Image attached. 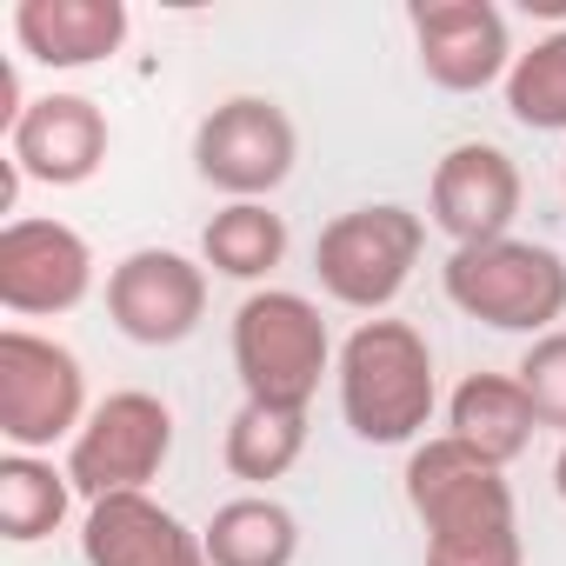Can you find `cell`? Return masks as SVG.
<instances>
[{"label":"cell","mask_w":566,"mask_h":566,"mask_svg":"<svg viewBox=\"0 0 566 566\" xmlns=\"http://www.w3.org/2000/svg\"><path fill=\"white\" fill-rule=\"evenodd\" d=\"M340 413L367 447H407L433 420V354L407 321H360L340 347Z\"/></svg>","instance_id":"1"},{"label":"cell","mask_w":566,"mask_h":566,"mask_svg":"<svg viewBox=\"0 0 566 566\" xmlns=\"http://www.w3.org/2000/svg\"><path fill=\"white\" fill-rule=\"evenodd\" d=\"M327 360H334V340H327V321L307 294L266 287V294L240 301V314H233V374H240L247 400L307 413V400L321 394Z\"/></svg>","instance_id":"2"},{"label":"cell","mask_w":566,"mask_h":566,"mask_svg":"<svg viewBox=\"0 0 566 566\" xmlns=\"http://www.w3.org/2000/svg\"><path fill=\"white\" fill-rule=\"evenodd\" d=\"M440 280L447 301L493 334H553V321L566 314V260L513 233L486 247H453Z\"/></svg>","instance_id":"3"},{"label":"cell","mask_w":566,"mask_h":566,"mask_svg":"<svg viewBox=\"0 0 566 566\" xmlns=\"http://www.w3.org/2000/svg\"><path fill=\"white\" fill-rule=\"evenodd\" d=\"M420 247H427V220L380 200V207H354L340 220L321 227L314 240V273L327 301L354 307V314H380L400 301V287L420 266Z\"/></svg>","instance_id":"4"},{"label":"cell","mask_w":566,"mask_h":566,"mask_svg":"<svg viewBox=\"0 0 566 566\" xmlns=\"http://www.w3.org/2000/svg\"><path fill=\"white\" fill-rule=\"evenodd\" d=\"M87 427V374L61 340L0 327V440L14 453H48Z\"/></svg>","instance_id":"5"},{"label":"cell","mask_w":566,"mask_h":566,"mask_svg":"<svg viewBox=\"0 0 566 566\" xmlns=\"http://www.w3.org/2000/svg\"><path fill=\"white\" fill-rule=\"evenodd\" d=\"M174 453V413L160 394H107L87 427L74 433V453H67V480L74 493L94 506V500H114V493H147V480H160Z\"/></svg>","instance_id":"6"},{"label":"cell","mask_w":566,"mask_h":566,"mask_svg":"<svg viewBox=\"0 0 566 566\" xmlns=\"http://www.w3.org/2000/svg\"><path fill=\"white\" fill-rule=\"evenodd\" d=\"M294 160H301V134L287 107L266 94H233L193 127V167L227 200H266L294 174Z\"/></svg>","instance_id":"7"},{"label":"cell","mask_w":566,"mask_h":566,"mask_svg":"<svg viewBox=\"0 0 566 566\" xmlns=\"http://www.w3.org/2000/svg\"><path fill=\"white\" fill-rule=\"evenodd\" d=\"M94 294V247L67 220L14 213L0 227V307L21 321L74 314Z\"/></svg>","instance_id":"8"},{"label":"cell","mask_w":566,"mask_h":566,"mask_svg":"<svg viewBox=\"0 0 566 566\" xmlns=\"http://www.w3.org/2000/svg\"><path fill=\"white\" fill-rule=\"evenodd\" d=\"M107 321L134 347H180L207 321V266L174 247H134L107 273Z\"/></svg>","instance_id":"9"},{"label":"cell","mask_w":566,"mask_h":566,"mask_svg":"<svg viewBox=\"0 0 566 566\" xmlns=\"http://www.w3.org/2000/svg\"><path fill=\"white\" fill-rule=\"evenodd\" d=\"M413 48L420 67L440 94H480L493 81L513 74V41H506V14L493 0H413Z\"/></svg>","instance_id":"10"},{"label":"cell","mask_w":566,"mask_h":566,"mask_svg":"<svg viewBox=\"0 0 566 566\" xmlns=\"http://www.w3.org/2000/svg\"><path fill=\"white\" fill-rule=\"evenodd\" d=\"M407 506H413V520L427 533H453V526H473V520H520L506 467H493L486 453H473L453 433L413 447V460H407Z\"/></svg>","instance_id":"11"},{"label":"cell","mask_w":566,"mask_h":566,"mask_svg":"<svg viewBox=\"0 0 566 566\" xmlns=\"http://www.w3.org/2000/svg\"><path fill=\"white\" fill-rule=\"evenodd\" d=\"M520 167L486 147V140H460L440 167H433V227L453 240V247H486V240H506L513 213H520Z\"/></svg>","instance_id":"12"},{"label":"cell","mask_w":566,"mask_h":566,"mask_svg":"<svg viewBox=\"0 0 566 566\" xmlns=\"http://www.w3.org/2000/svg\"><path fill=\"white\" fill-rule=\"evenodd\" d=\"M107 114L87 94H41L8 134V160L41 187H81L107 167Z\"/></svg>","instance_id":"13"},{"label":"cell","mask_w":566,"mask_h":566,"mask_svg":"<svg viewBox=\"0 0 566 566\" xmlns=\"http://www.w3.org/2000/svg\"><path fill=\"white\" fill-rule=\"evenodd\" d=\"M87 566H207V539L147 493L94 500L81 520Z\"/></svg>","instance_id":"14"},{"label":"cell","mask_w":566,"mask_h":566,"mask_svg":"<svg viewBox=\"0 0 566 566\" xmlns=\"http://www.w3.org/2000/svg\"><path fill=\"white\" fill-rule=\"evenodd\" d=\"M14 41L41 67H94L127 41V0H21Z\"/></svg>","instance_id":"15"},{"label":"cell","mask_w":566,"mask_h":566,"mask_svg":"<svg viewBox=\"0 0 566 566\" xmlns=\"http://www.w3.org/2000/svg\"><path fill=\"white\" fill-rule=\"evenodd\" d=\"M447 433L467 440L473 453H486L493 467H513L533 447L539 413H533V400L513 374H467L447 400Z\"/></svg>","instance_id":"16"},{"label":"cell","mask_w":566,"mask_h":566,"mask_svg":"<svg viewBox=\"0 0 566 566\" xmlns=\"http://www.w3.org/2000/svg\"><path fill=\"white\" fill-rule=\"evenodd\" d=\"M200 539H207V566H294L301 520L266 493H240V500L213 506Z\"/></svg>","instance_id":"17"},{"label":"cell","mask_w":566,"mask_h":566,"mask_svg":"<svg viewBox=\"0 0 566 566\" xmlns=\"http://www.w3.org/2000/svg\"><path fill=\"white\" fill-rule=\"evenodd\" d=\"M67 506H74L67 467H54L41 453H8V460H0V539L34 546V539L61 533Z\"/></svg>","instance_id":"18"},{"label":"cell","mask_w":566,"mask_h":566,"mask_svg":"<svg viewBox=\"0 0 566 566\" xmlns=\"http://www.w3.org/2000/svg\"><path fill=\"white\" fill-rule=\"evenodd\" d=\"M200 253L213 273L227 280H266L280 260H287V220H280L266 200H227L207 233H200Z\"/></svg>","instance_id":"19"},{"label":"cell","mask_w":566,"mask_h":566,"mask_svg":"<svg viewBox=\"0 0 566 566\" xmlns=\"http://www.w3.org/2000/svg\"><path fill=\"white\" fill-rule=\"evenodd\" d=\"M227 473L247 480V486H266L280 473H294V460L307 453V413L294 407H260V400H240V413L227 420Z\"/></svg>","instance_id":"20"},{"label":"cell","mask_w":566,"mask_h":566,"mask_svg":"<svg viewBox=\"0 0 566 566\" xmlns=\"http://www.w3.org/2000/svg\"><path fill=\"white\" fill-rule=\"evenodd\" d=\"M506 114L533 134H566V28L533 41L506 74Z\"/></svg>","instance_id":"21"},{"label":"cell","mask_w":566,"mask_h":566,"mask_svg":"<svg viewBox=\"0 0 566 566\" xmlns=\"http://www.w3.org/2000/svg\"><path fill=\"white\" fill-rule=\"evenodd\" d=\"M427 566H526L520 520H473L453 533H427Z\"/></svg>","instance_id":"22"},{"label":"cell","mask_w":566,"mask_h":566,"mask_svg":"<svg viewBox=\"0 0 566 566\" xmlns=\"http://www.w3.org/2000/svg\"><path fill=\"white\" fill-rule=\"evenodd\" d=\"M513 380L526 387V400H533V413H539V427H553V433H566V327H553V334H539V340L526 347V360L513 367Z\"/></svg>","instance_id":"23"},{"label":"cell","mask_w":566,"mask_h":566,"mask_svg":"<svg viewBox=\"0 0 566 566\" xmlns=\"http://www.w3.org/2000/svg\"><path fill=\"white\" fill-rule=\"evenodd\" d=\"M28 107H34V101L21 94V67H14V61H0V134H14Z\"/></svg>","instance_id":"24"},{"label":"cell","mask_w":566,"mask_h":566,"mask_svg":"<svg viewBox=\"0 0 566 566\" xmlns=\"http://www.w3.org/2000/svg\"><path fill=\"white\" fill-rule=\"evenodd\" d=\"M553 486H559V500H566V447H559V460H553Z\"/></svg>","instance_id":"25"},{"label":"cell","mask_w":566,"mask_h":566,"mask_svg":"<svg viewBox=\"0 0 566 566\" xmlns=\"http://www.w3.org/2000/svg\"><path fill=\"white\" fill-rule=\"evenodd\" d=\"M559 180H566V160H559Z\"/></svg>","instance_id":"26"}]
</instances>
